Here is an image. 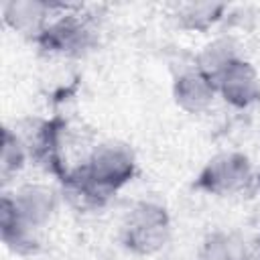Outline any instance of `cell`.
Returning a JSON list of instances; mask_svg holds the SVG:
<instances>
[{
  "label": "cell",
  "instance_id": "cell-8",
  "mask_svg": "<svg viewBox=\"0 0 260 260\" xmlns=\"http://www.w3.org/2000/svg\"><path fill=\"white\" fill-rule=\"evenodd\" d=\"M236 51L232 49V45L228 41H215L211 45H207L203 49V53L197 57V69L207 75L213 83L217 81V77L221 75V71L236 59Z\"/></svg>",
  "mask_w": 260,
  "mask_h": 260
},
{
  "label": "cell",
  "instance_id": "cell-3",
  "mask_svg": "<svg viewBox=\"0 0 260 260\" xmlns=\"http://www.w3.org/2000/svg\"><path fill=\"white\" fill-rule=\"evenodd\" d=\"M95 39V30L85 16L63 14L57 20H51L47 28L39 35V45L51 53L61 55H81L85 53Z\"/></svg>",
  "mask_w": 260,
  "mask_h": 260
},
{
  "label": "cell",
  "instance_id": "cell-1",
  "mask_svg": "<svg viewBox=\"0 0 260 260\" xmlns=\"http://www.w3.org/2000/svg\"><path fill=\"white\" fill-rule=\"evenodd\" d=\"M171 232V221L165 207L156 203H138L124 223V244L134 254L158 252Z\"/></svg>",
  "mask_w": 260,
  "mask_h": 260
},
{
  "label": "cell",
  "instance_id": "cell-2",
  "mask_svg": "<svg viewBox=\"0 0 260 260\" xmlns=\"http://www.w3.org/2000/svg\"><path fill=\"white\" fill-rule=\"evenodd\" d=\"M252 181L250 160L240 152H221L213 156L197 177V187L211 195H234Z\"/></svg>",
  "mask_w": 260,
  "mask_h": 260
},
{
  "label": "cell",
  "instance_id": "cell-13",
  "mask_svg": "<svg viewBox=\"0 0 260 260\" xmlns=\"http://www.w3.org/2000/svg\"><path fill=\"white\" fill-rule=\"evenodd\" d=\"M258 183H260V177H258Z\"/></svg>",
  "mask_w": 260,
  "mask_h": 260
},
{
  "label": "cell",
  "instance_id": "cell-6",
  "mask_svg": "<svg viewBox=\"0 0 260 260\" xmlns=\"http://www.w3.org/2000/svg\"><path fill=\"white\" fill-rule=\"evenodd\" d=\"M53 8L55 4L43 0H8L2 4V18L12 30L39 39L51 22L49 14Z\"/></svg>",
  "mask_w": 260,
  "mask_h": 260
},
{
  "label": "cell",
  "instance_id": "cell-11",
  "mask_svg": "<svg viewBox=\"0 0 260 260\" xmlns=\"http://www.w3.org/2000/svg\"><path fill=\"white\" fill-rule=\"evenodd\" d=\"M203 260H246V250L232 236H221L219 240L213 238L205 246Z\"/></svg>",
  "mask_w": 260,
  "mask_h": 260
},
{
  "label": "cell",
  "instance_id": "cell-12",
  "mask_svg": "<svg viewBox=\"0 0 260 260\" xmlns=\"http://www.w3.org/2000/svg\"><path fill=\"white\" fill-rule=\"evenodd\" d=\"M256 246H258V256H260V238H258V244Z\"/></svg>",
  "mask_w": 260,
  "mask_h": 260
},
{
  "label": "cell",
  "instance_id": "cell-5",
  "mask_svg": "<svg viewBox=\"0 0 260 260\" xmlns=\"http://www.w3.org/2000/svg\"><path fill=\"white\" fill-rule=\"evenodd\" d=\"M215 89L232 106L248 108L260 100V77L248 61L236 57L217 77Z\"/></svg>",
  "mask_w": 260,
  "mask_h": 260
},
{
  "label": "cell",
  "instance_id": "cell-4",
  "mask_svg": "<svg viewBox=\"0 0 260 260\" xmlns=\"http://www.w3.org/2000/svg\"><path fill=\"white\" fill-rule=\"evenodd\" d=\"M0 207L20 223L41 232L55 211V195L45 185H24L14 195H2Z\"/></svg>",
  "mask_w": 260,
  "mask_h": 260
},
{
  "label": "cell",
  "instance_id": "cell-10",
  "mask_svg": "<svg viewBox=\"0 0 260 260\" xmlns=\"http://www.w3.org/2000/svg\"><path fill=\"white\" fill-rule=\"evenodd\" d=\"M223 12V4H209V2H195V4H185L179 10V20L183 26L189 28H207L215 20H219Z\"/></svg>",
  "mask_w": 260,
  "mask_h": 260
},
{
  "label": "cell",
  "instance_id": "cell-7",
  "mask_svg": "<svg viewBox=\"0 0 260 260\" xmlns=\"http://www.w3.org/2000/svg\"><path fill=\"white\" fill-rule=\"evenodd\" d=\"M215 93H217L215 83L207 75H203L197 67L191 69V71L181 73L175 79V85H173L175 102L183 110H187L191 114L203 112L213 102V95Z\"/></svg>",
  "mask_w": 260,
  "mask_h": 260
},
{
  "label": "cell",
  "instance_id": "cell-9",
  "mask_svg": "<svg viewBox=\"0 0 260 260\" xmlns=\"http://www.w3.org/2000/svg\"><path fill=\"white\" fill-rule=\"evenodd\" d=\"M28 158V150L24 142L18 138V134L10 128H4L2 132V154H0V175L4 181H8L14 173H18Z\"/></svg>",
  "mask_w": 260,
  "mask_h": 260
}]
</instances>
